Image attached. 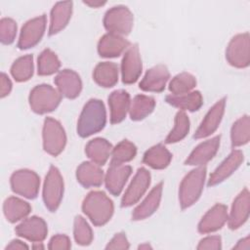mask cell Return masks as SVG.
Returning <instances> with one entry per match:
<instances>
[{
    "mask_svg": "<svg viewBox=\"0 0 250 250\" xmlns=\"http://www.w3.org/2000/svg\"><path fill=\"white\" fill-rule=\"evenodd\" d=\"M86 5L90 6V7H94V8H98L100 6H103L105 4V2H84Z\"/></svg>",
    "mask_w": 250,
    "mask_h": 250,
    "instance_id": "47",
    "label": "cell"
},
{
    "mask_svg": "<svg viewBox=\"0 0 250 250\" xmlns=\"http://www.w3.org/2000/svg\"><path fill=\"white\" fill-rule=\"evenodd\" d=\"M228 208L224 204L214 205L202 217L198 224V231L200 233H210L220 229L228 221Z\"/></svg>",
    "mask_w": 250,
    "mask_h": 250,
    "instance_id": "21",
    "label": "cell"
},
{
    "mask_svg": "<svg viewBox=\"0 0 250 250\" xmlns=\"http://www.w3.org/2000/svg\"><path fill=\"white\" fill-rule=\"evenodd\" d=\"M220 136H216L198 145L185 161L186 165L203 166L209 162L217 153L220 146Z\"/></svg>",
    "mask_w": 250,
    "mask_h": 250,
    "instance_id": "18",
    "label": "cell"
},
{
    "mask_svg": "<svg viewBox=\"0 0 250 250\" xmlns=\"http://www.w3.org/2000/svg\"><path fill=\"white\" fill-rule=\"evenodd\" d=\"M3 211L6 219L10 223H16L21 219H24L31 211L30 205L18 197H8L3 204Z\"/></svg>",
    "mask_w": 250,
    "mask_h": 250,
    "instance_id": "31",
    "label": "cell"
},
{
    "mask_svg": "<svg viewBox=\"0 0 250 250\" xmlns=\"http://www.w3.org/2000/svg\"><path fill=\"white\" fill-rule=\"evenodd\" d=\"M5 249H6V250H8V249L21 250V249H28V246H27L25 243H23L22 241H21V240L14 239V240H12V241L6 246Z\"/></svg>",
    "mask_w": 250,
    "mask_h": 250,
    "instance_id": "45",
    "label": "cell"
},
{
    "mask_svg": "<svg viewBox=\"0 0 250 250\" xmlns=\"http://www.w3.org/2000/svg\"><path fill=\"white\" fill-rule=\"evenodd\" d=\"M150 185V174L146 168H139L134 176L130 186L126 189L122 200L121 207H129L137 203L145 194Z\"/></svg>",
    "mask_w": 250,
    "mask_h": 250,
    "instance_id": "12",
    "label": "cell"
},
{
    "mask_svg": "<svg viewBox=\"0 0 250 250\" xmlns=\"http://www.w3.org/2000/svg\"><path fill=\"white\" fill-rule=\"evenodd\" d=\"M221 248H222V239L218 235L207 236V237L201 239L199 244L197 245L198 250H203V249L219 250Z\"/></svg>",
    "mask_w": 250,
    "mask_h": 250,
    "instance_id": "42",
    "label": "cell"
},
{
    "mask_svg": "<svg viewBox=\"0 0 250 250\" xmlns=\"http://www.w3.org/2000/svg\"><path fill=\"white\" fill-rule=\"evenodd\" d=\"M106 113L104 103L98 99H91L84 105L77 123V134L87 138L104 129Z\"/></svg>",
    "mask_w": 250,
    "mask_h": 250,
    "instance_id": "1",
    "label": "cell"
},
{
    "mask_svg": "<svg viewBox=\"0 0 250 250\" xmlns=\"http://www.w3.org/2000/svg\"><path fill=\"white\" fill-rule=\"evenodd\" d=\"M12 190L28 199H34L39 191L40 179L38 175L28 169L14 172L10 179Z\"/></svg>",
    "mask_w": 250,
    "mask_h": 250,
    "instance_id": "9",
    "label": "cell"
},
{
    "mask_svg": "<svg viewBox=\"0 0 250 250\" xmlns=\"http://www.w3.org/2000/svg\"><path fill=\"white\" fill-rule=\"evenodd\" d=\"M226 59L229 63L237 68H245L250 63L249 33L235 35L229 41L226 50Z\"/></svg>",
    "mask_w": 250,
    "mask_h": 250,
    "instance_id": "8",
    "label": "cell"
},
{
    "mask_svg": "<svg viewBox=\"0 0 250 250\" xmlns=\"http://www.w3.org/2000/svg\"><path fill=\"white\" fill-rule=\"evenodd\" d=\"M170 77L169 70L164 64H157L149 68L142 81L140 89L146 92H162Z\"/></svg>",
    "mask_w": 250,
    "mask_h": 250,
    "instance_id": "20",
    "label": "cell"
},
{
    "mask_svg": "<svg viewBox=\"0 0 250 250\" xmlns=\"http://www.w3.org/2000/svg\"><path fill=\"white\" fill-rule=\"evenodd\" d=\"M16 233L29 241L41 242L48 233V228L45 221L37 216H32L23 220L15 229Z\"/></svg>",
    "mask_w": 250,
    "mask_h": 250,
    "instance_id": "13",
    "label": "cell"
},
{
    "mask_svg": "<svg viewBox=\"0 0 250 250\" xmlns=\"http://www.w3.org/2000/svg\"><path fill=\"white\" fill-rule=\"evenodd\" d=\"M28 100L32 111L38 114H44L58 107L62 100V95L52 86L41 84L31 90Z\"/></svg>",
    "mask_w": 250,
    "mask_h": 250,
    "instance_id": "4",
    "label": "cell"
},
{
    "mask_svg": "<svg viewBox=\"0 0 250 250\" xmlns=\"http://www.w3.org/2000/svg\"><path fill=\"white\" fill-rule=\"evenodd\" d=\"M130 247L124 232L116 233L106 245V249H128Z\"/></svg>",
    "mask_w": 250,
    "mask_h": 250,
    "instance_id": "43",
    "label": "cell"
},
{
    "mask_svg": "<svg viewBox=\"0 0 250 250\" xmlns=\"http://www.w3.org/2000/svg\"><path fill=\"white\" fill-rule=\"evenodd\" d=\"M133 22V14L127 7L121 5L109 9L104 18L105 29L109 33L119 36L129 34L132 30Z\"/></svg>",
    "mask_w": 250,
    "mask_h": 250,
    "instance_id": "7",
    "label": "cell"
},
{
    "mask_svg": "<svg viewBox=\"0 0 250 250\" xmlns=\"http://www.w3.org/2000/svg\"><path fill=\"white\" fill-rule=\"evenodd\" d=\"M73 234L77 244L82 246L89 245L93 240L92 229L86 220L81 216H77L74 219Z\"/></svg>",
    "mask_w": 250,
    "mask_h": 250,
    "instance_id": "39",
    "label": "cell"
},
{
    "mask_svg": "<svg viewBox=\"0 0 250 250\" xmlns=\"http://www.w3.org/2000/svg\"><path fill=\"white\" fill-rule=\"evenodd\" d=\"M112 151L111 144L103 138H96L91 140L85 147V152L87 156L92 160V162L98 165H104L107 161Z\"/></svg>",
    "mask_w": 250,
    "mask_h": 250,
    "instance_id": "28",
    "label": "cell"
},
{
    "mask_svg": "<svg viewBox=\"0 0 250 250\" xmlns=\"http://www.w3.org/2000/svg\"><path fill=\"white\" fill-rule=\"evenodd\" d=\"M61 66L60 60L57 55L50 49H45L38 57V70L37 73L41 76L54 74Z\"/></svg>",
    "mask_w": 250,
    "mask_h": 250,
    "instance_id": "36",
    "label": "cell"
},
{
    "mask_svg": "<svg viewBox=\"0 0 250 250\" xmlns=\"http://www.w3.org/2000/svg\"><path fill=\"white\" fill-rule=\"evenodd\" d=\"M63 195V180L59 171L55 166H50L49 171L46 175L43 187V201L46 208L55 212L62 199Z\"/></svg>",
    "mask_w": 250,
    "mask_h": 250,
    "instance_id": "5",
    "label": "cell"
},
{
    "mask_svg": "<svg viewBox=\"0 0 250 250\" xmlns=\"http://www.w3.org/2000/svg\"><path fill=\"white\" fill-rule=\"evenodd\" d=\"M226 106V98L219 100L206 113L204 119L197 128L195 134L193 135L194 139H202L213 134L219 127Z\"/></svg>",
    "mask_w": 250,
    "mask_h": 250,
    "instance_id": "14",
    "label": "cell"
},
{
    "mask_svg": "<svg viewBox=\"0 0 250 250\" xmlns=\"http://www.w3.org/2000/svg\"><path fill=\"white\" fill-rule=\"evenodd\" d=\"M46 28V16L41 15L27 21L21 27L18 48L21 50L29 49L39 43Z\"/></svg>",
    "mask_w": 250,
    "mask_h": 250,
    "instance_id": "10",
    "label": "cell"
},
{
    "mask_svg": "<svg viewBox=\"0 0 250 250\" xmlns=\"http://www.w3.org/2000/svg\"><path fill=\"white\" fill-rule=\"evenodd\" d=\"M232 146H240L247 144L250 140V119L248 115L238 118L232 125L230 131Z\"/></svg>",
    "mask_w": 250,
    "mask_h": 250,
    "instance_id": "33",
    "label": "cell"
},
{
    "mask_svg": "<svg viewBox=\"0 0 250 250\" xmlns=\"http://www.w3.org/2000/svg\"><path fill=\"white\" fill-rule=\"evenodd\" d=\"M250 194L248 188H244L233 200L229 216H228V225L230 229H236L241 227L249 217Z\"/></svg>",
    "mask_w": 250,
    "mask_h": 250,
    "instance_id": "15",
    "label": "cell"
},
{
    "mask_svg": "<svg viewBox=\"0 0 250 250\" xmlns=\"http://www.w3.org/2000/svg\"><path fill=\"white\" fill-rule=\"evenodd\" d=\"M118 65L110 62H103L96 65L93 71V79L101 87L109 88L118 81Z\"/></svg>",
    "mask_w": 250,
    "mask_h": 250,
    "instance_id": "27",
    "label": "cell"
},
{
    "mask_svg": "<svg viewBox=\"0 0 250 250\" xmlns=\"http://www.w3.org/2000/svg\"><path fill=\"white\" fill-rule=\"evenodd\" d=\"M55 84L60 94L67 99H75L82 90L80 76L71 69H63L55 77Z\"/></svg>",
    "mask_w": 250,
    "mask_h": 250,
    "instance_id": "16",
    "label": "cell"
},
{
    "mask_svg": "<svg viewBox=\"0 0 250 250\" xmlns=\"http://www.w3.org/2000/svg\"><path fill=\"white\" fill-rule=\"evenodd\" d=\"M142 59L137 44L131 45L125 52L121 62L122 82L124 84L135 83L142 73Z\"/></svg>",
    "mask_w": 250,
    "mask_h": 250,
    "instance_id": "11",
    "label": "cell"
},
{
    "mask_svg": "<svg viewBox=\"0 0 250 250\" xmlns=\"http://www.w3.org/2000/svg\"><path fill=\"white\" fill-rule=\"evenodd\" d=\"M34 243H35V242H34ZM36 243H37V245H33V248H34V249H39V248H44V247H43V245H40V244H39V242H36Z\"/></svg>",
    "mask_w": 250,
    "mask_h": 250,
    "instance_id": "49",
    "label": "cell"
},
{
    "mask_svg": "<svg viewBox=\"0 0 250 250\" xmlns=\"http://www.w3.org/2000/svg\"><path fill=\"white\" fill-rule=\"evenodd\" d=\"M244 156L241 150L233 149L229 156L217 167L208 181V186H216L229 178L243 162Z\"/></svg>",
    "mask_w": 250,
    "mask_h": 250,
    "instance_id": "19",
    "label": "cell"
},
{
    "mask_svg": "<svg viewBox=\"0 0 250 250\" xmlns=\"http://www.w3.org/2000/svg\"><path fill=\"white\" fill-rule=\"evenodd\" d=\"M139 248H140V249H143V248H146V249H148V248H151V246H150V245H148V244H143V245H140V246H139Z\"/></svg>",
    "mask_w": 250,
    "mask_h": 250,
    "instance_id": "48",
    "label": "cell"
},
{
    "mask_svg": "<svg viewBox=\"0 0 250 250\" xmlns=\"http://www.w3.org/2000/svg\"><path fill=\"white\" fill-rule=\"evenodd\" d=\"M72 14V2H58L51 11L49 35H55L62 30L68 23Z\"/></svg>",
    "mask_w": 250,
    "mask_h": 250,
    "instance_id": "26",
    "label": "cell"
},
{
    "mask_svg": "<svg viewBox=\"0 0 250 250\" xmlns=\"http://www.w3.org/2000/svg\"><path fill=\"white\" fill-rule=\"evenodd\" d=\"M82 210L95 226L101 227L110 220L114 206L111 199L104 191L95 190L89 192L84 198Z\"/></svg>",
    "mask_w": 250,
    "mask_h": 250,
    "instance_id": "2",
    "label": "cell"
},
{
    "mask_svg": "<svg viewBox=\"0 0 250 250\" xmlns=\"http://www.w3.org/2000/svg\"><path fill=\"white\" fill-rule=\"evenodd\" d=\"M206 178V168L199 166L191 170L182 181L179 188V200L182 209L194 204L201 195Z\"/></svg>",
    "mask_w": 250,
    "mask_h": 250,
    "instance_id": "3",
    "label": "cell"
},
{
    "mask_svg": "<svg viewBox=\"0 0 250 250\" xmlns=\"http://www.w3.org/2000/svg\"><path fill=\"white\" fill-rule=\"evenodd\" d=\"M42 136L43 147L46 152L57 156L63 150L66 144V136L62 126L58 120L47 117L44 120Z\"/></svg>",
    "mask_w": 250,
    "mask_h": 250,
    "instance_id": "6",
    "label": "cell"
},
{
    "mask_svg": "<svg viewBox=\"0 0 250 250\" xmlns=\"http://www.w3.org/2000/svg\"><path fill=\"white\" fill-rule=\"evenodd\" d=\"M165 100L169 104L188 111L198 110L203 104L202 95L199 91L188 92L182 95H168Z\"/></svg>",
    "mask_w": 250,
    "mask_h": 250,
    "instance_id": "29",
    "label": "cell"
},
{
    "mask_svg": "<svg viewBox=\"0 0 250 250\" xmlns=\"http://www.w3.org/2000/svg\"><path fill=\"white\" fill-rule=\"evenodd\" d=\"M250 240H249V236L241 239L238 241V243L233 247V249H240V250H248L250 247Z\"/></svg>",
    "mask_w": 250,
    "mask_h": 250,
    "instance_id": "46",
    "label": "cell"
},
{
    "mask_svg": "<svg viewBox=\"0 0 250 250\" xmlns=\"http://www.w3.org/2000/svg\"><path fill=\"white\" fill-rule=\"evenodd\" d=\"M11 90H12V82L10 78L5 73H1V93H0L1 98H5L6 96H8Z\"/></svg>",
    "mask_w": 250,
    "mask_h": 250,
    "instance_id": "44",
    "label": "cell"
},
{
    "mask_svg": "<svg viewBox=\"0 0 250 250\" xmlns=\"http://www.w3.org/2000/svg\"><path fill=\"white\" fill-rule=\"evenodd\" d=\"M196 85V79L188 72L176 75L169 83V90L172 95H182L190 92Z\"/></svg>",
    "mask_w": 250,
    "mask_h": 250,
    "instance_id": "38",
    "label": "cell"
},
{
    "mask_svg": "<svg viewBox=\"0 0 250 250\" xmlns=\"http://www.w3.org/2000/svg\"><path fill=\"white\" fill-rule=\"evenodd\" d=\"M129 47V41L122 36L107 33L100 39L98 43V53L104 58H115L119 57Z\"/></svg>",
    "mask_w": 250,
    "mask_h": 250,
    "instance_id": "22",
    "label": "cell"
},
{
    "mask_svg": "<svg viewBox=\"0 0 250 250\" xmlns=\"http://www.w3.org/2000/svg\"><path fill=\"white\" fill-rule=\"evenodd\" d=\"M172 154L161 144L148 148L143 157V162L153 169H164L171 162Z\"/></svg>",
    "mask_w": 250,
    "mask_h": 250,
    "instance_id": "30",
    "label": "cell"
},
{
    "mask_svg": "<svg viewBox=\"0 0 250 250\" xmlns=\"http://www.w3.org/2000/svg\"><path fill=\"white\" fill-rule=\"evenodd\" d=\"M155 106V100L146 95H137L130 104L129 114L132 120L139 121L149 115Z\"/></svg>",
    "mask_w": 250,
    "mask_h": 250,
    "instance_id": "32",
    "label": "cell"
},
{
    "mask_svg": "<svg viewBox=\"0 0 250 250\" xmlns=\"http://www.w3.org/2000/svg\"><path fill=\"white\" fill-rule=\"evenodd\" d=\"M132 173L129 165L110 163L104 177L105 188L113 195H119Z\"/></svg>",
    "mask_w": 250,
    "mask_h": 250,
    "instance_id": "17",
    "label": "cell"
},
{
    "mask_svg": "<svg viewBox=\"0 0 250 250\" xmlns=\"http://www.w3.org/2000/svg\"><path fill=\"white\" fill-rule=\"evenodd\" d=\"M17 34V23L10 18H4L0 21V40L3 44L9 45L14 42Z\"/></svg>",
    "mask_w": 250,
    "mask_h": 250,
    "instance_id": "40",
    "label": "cell"
},
{
    "mask_svg": "<svg viewBox=\"0 0 250 250\" xmlns=\"http://www.w3.org/2000/svg\"><path fill=\"white\" fill-rule=\"evenodd\" d=\"M189 131V119L185 111H178L175 116V125L165 139L166 144L182 141Z\"/></svg>",
    "mask_w": 250,
    "mask_h": 250,
    "instance_id": "35",
    "label": "cell"
},
{
    "mask_svg": "<svg viewBox=\"0 0 250 250\" xmlns=\"http://www.w3.org/2000/svg\"><path fill=\"white\" fill-rule=\"evenodd\" d=\"M48 247L51 250H67L71 247V243L66 235L57 234L51 238Z\"/></svg>",
    "mask_w": 250,
    "mask_h": 250,
    "instance_id": "41",
    "label": "cell"
},
{
    "mask_svg": "<svg viewBox=\"0 0 250 250\" xmlns=\"http://www.w3.org/2000/svg\"><path fill=\"white\" fill-rule=\"evenodd\" d=\"M137 154L136 146L129 142L128 140H123L118 143L111 151V161L110 163L114 164H123L129 162Z\"/></svg>",
    "mask_w": 250,
    "mask_h": 250,
    "instance_id": "37",
    "label": "cell"
},
{
    "mask_svg": "<svg viewBox=\"0 0 250 250\" xmlns=\"http://www.w3.org/2000/svg\"><path fill=\"white\" fill-rule=\"evenodd\" d=\"M162 188H163V183L161 182L158 185H156L150 190L147 196L144 199V201L135 208V210L132 213V219L134 221L144 220L151 216L157 210L161 200Z\"/></svg>",
    "mask_w": 250,
    "mask_h": 250,
    "instance_id": "24",
    "label": "cell"
},
{
    "mask_svg": "<svg viewBox=\"0 0 250 250\" xmlns=\"http://www.w3.org/2000/svg\"><path fill=\"white\" fill-rule=\"evenodd\" d=\"M76 179L84 188L100 187L104 181V172L100 168V165L94 162L84 161L76 170Z\"/></svg>",
    "mask_w": 250,
    "mask_h": 250,
    "instance_id": "25",
    "label": "cell"
},
{
    "mask_svg": "<svg viewBox=\"0 0 250 250\" xmlns=\"http://www.w3.org/2000/svg\"><path fill=\"white\" fill-rule=\"evenodd\" d=\"M11 74L18 82H24L33 74V57L26 55L19 58L11 66Z\"/></svg>",
    "mask_w": 250,
    "mask_h": 250,
    "instance_id": "34",
    "label": "cell"
},
{
    "mask_svg": "<svg viewBox=\"0 0 250 250\" xmlns=\"http://www.w3.org/2000/svg\"><path fill=\"white\" fill-rule=\"evenodd\" d=\"M130 96L125 90L113 91L108 97V105L110 109V122L117 124L122 122L130 107Z\"/></svg>",
    "mask_w": 250,
    "mask_h": 250,
    "instance_id": "23",
    "label": "cell"
}]
</instances>
